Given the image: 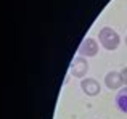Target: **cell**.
Masks as SVG:
<instances>
[{
    "label": "cell",
    "instance_id": "cell-1",
    "mask_svg": "<svg viewBox=\"0 0 127 119\" xmlns=\"http://www.w3.org/2000/svg\"><path fill=\"white\" fill-rule=\"evenodd\" d=\"M100 44L106 48V50H114L119 45V34L113 31L111 28H103L100 31Z\"/></svg>",
    "mask_w": 127,
    "mask_h": 119
},
{
    "label": "cell",
    "instance_id": "cell-2",
    "mask_svg": "<svg viewBox=\"0 0 127 119\" xmlns=\"http://www.w3.org/2000/svg\"><path fill=\"white\" fill-rule=\"evenodd\" d=\"M89 71V63L84 58H74V61L71 63V74H74L76 77H84Z\"/></svg>",
    "mask_w": 127,
    "mask_h": 119
},
{
    "label": "cell",
    "instance_id": "cell-3",
    "mask_svg": "<svg viewBox=\"0 0 127 119\" xmlns=\"http://www.w3.org/2000/svg\"><path fill=\"white\" fill-rule=\"evenodd\" d=\"M79 52H81L82 55H85V57H95L96 52H98V44H96L93 39L87 37V39H84V42L81 44Z\"/></svg>",
    "mask_w": 127,
    "mask_h": 119
},
{
    "label": "cell",
    "instance_id": "cell-4",
    "mask_svg": "<svg viewBox=\"0 0 127 119\" xmlns=\"http://www.w3.org/2000/svg\"><path fill=\"white\" fill-rule=\"evenodd\" d=\"M105 82H106V85H108L109 89H119L122 85V82H124V79H122V74L121 72H118V71H109L108 74H106V77H105Z\"/></svg>",
    "mask_w": 127,
    "mask_h": 119
},
{
    "label": "cell",
    "instance_id": "cell-5",
    "mask_svg": "<svg viewBox=\"0 0 127 119\" xmlns=\"http://www.w3.org/2000/svg\"><path fill=\"white\" fill-rule=\"evenodd\" d=\"M81 87L87 95H90V97H93V95H96L100 92V84L95 79H84V81L81 82Z\"/></svg>",
    "mask_w": 127,
    "mask_h": 119
},
{
    "label": "cell",
    "instance_id": "cell-6",
    "mask_svg": "<svg viewBox=\"0 0 127 119\" xmlns=\"http://www.w3.org/2000/svg\"><path fill=\"white\" fill-rule=\"evenodd\" d=\"M116 105L122 113H127V87H124L122 90L118 92L116 95Z\"/></svg>",
    "mask_w": 127,
    "mask_h": 119
},
{
    "label": "cell",
    "instance_id": "cell-7",
    "mask_svg": "<svg viewBox=\"0 0 127 119\" xmlns=\"http://www.w3.org/2000/svg\"><path fill=\"white\" fill-rule=\"evenodd\" d=\"M121 74H122V79H124V82L127 84V68L122 69V72H121Z\"/></svg>",
    "mask_w": 127,
    "mask_h": 119
},
{
    "label": "cell",
    "instance_id": "cell-8",
    "mask_svg": "<svg viewBox=\"0 0 127 119\" xmlns=\"http://www.w3.org/2000/svg\"><path fill=\"white\" fill-rule=\"evenodd\" d=\"M126 44H127V37H126Z\"/></svg>",
    "mask_w": 127,
    "mask_h": 119
}]
</instances>
